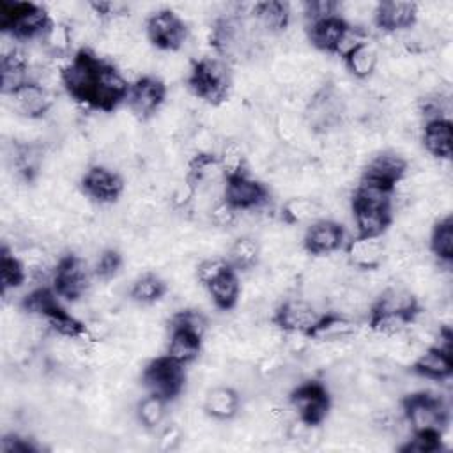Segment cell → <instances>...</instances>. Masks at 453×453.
<instances>
[{
	"instance_id": "obj_1",
	"label": "cell",
	"mask_w": 453,
	"mask_h": 453,
	"mask_svg": "<svg viewBox=\"0 0 453 453\" xmlns=\"http://www.w3.org/2000/svg\"><path fill=\"white\" fill-rule=\"evenodd\" d=\"M188 88L196 97L212 106L228 99L232 88V73L228 62L221 57H202L189 71Z\"/></svg>"
},
{
	"instance_id": "obj_2",
	"label": "cell",
	"mask_w": 453,
	"mask_h": 453,
	"mask_svg": "<svg viewBox=\"0 0 453 453\" xmlns=\"http://www.w3.org/2000/svg\"><path fill=\"white\" fill-rule=\"evenodd\" d=\"M405 419L416 434H441L448 425L449 407L441 395L435 393H412L403 400Z\"/></svg>"
},
{
	"instance_id": "obj_3",
	"label": "cell",
	"mask_w": 453,
	"mask_h": 453,
	"mask_svg": "<svg viewBox=\"0 0 453 453\" xmlns=\"http://www.w3.org/2000/svg\"><path fill=\"white\" fill-rule=\"evenodd\" d=\"M101 64L103 60L92 50H80L62 67V85L74 101L88 104Z\"/></svg>"
},
{
	"instance_id": "obj_4",
	"label": "cell",
	"mask_w": 453,
	"mask_h": 453,
	"mask_svg": "<svg viewBox=\"0 0 453 453\" xmlns=\"http://www.w3.org/2000/svg\"><path fill=\"white\" fill-rule=\"evenodd\" d=\"M143 386L149 393L172 400L184 391L186 372L184 365L170 359L168 356L152 359L142 372Z\"/></svg>"
},
{
	"instance_id": "obj_5",
	"label": "cell",
	"mask_w": 453,
	"mask_h": 453,
	"mask_svg": "<svg viewBox=\"0 0 453 453\" xmlns=\"http://www.w3.org/2000/svg\"><path fill=\"white\" fill-rule=\"evenodd\" d=\"M147 39L159 51H180L188 41V27L175 11L159 9L147 18L145 23Z\"/></svg>"
},
{
	"instance_id": "obj_6",
	"label": "cell",
	"mask_w": 453,
	"mask_h": 453,
	"mask_svg": "<svg viewBox=\"0 0 453 453\" xmlns=\"http://www.w3.org/2000/svg\"><path fill=\"white\" fill-rule=\"evenodd\" d=\"M294 414L311 425H322L331 409V395L326 384L319 380H306L297 384L288 395Z\"/></svg>"
},
{
	"instance_id": "obj_7",
	"label": "cell",
	"mask_w": 453,
	"mask_h": 453,
	"mask_svg": "<svg viewBox=\"0 0 453 453\" xmlns=\"http://www.w3.org/2000/svg\"><path fill=\"white\" fill-rule=\"evenodd\" d=\"M53 285L60 297L74 303L90 288V271L83 257L71 253L58 260L53 273Z\"/></svg>"
},
{
	"instance_id": "obj_8",
	"label": "cell",
	"mask_w": 453,
	"mask_h": 453,
	"mask_svg": "<svg viewBox=\"0 0 453 453\" xmlns=\"http://www.w3.org/2000/svg\"><path fill=\"white\" fill-rule=\"evenodd\" d=\"M129 88L131 87L122 71L103 60L97 73L94 92L87 106L101 111H113L124 99H127Z\"/></svg>"
},
{
	"instance_id": "obj_9",
	"label": "cell",
	"mask_w": 453,
	"mask_h": 453,
	"mask_svg": "<svg viewBox=\"0 0 453 453\" xmlns=\"http://www.w3.org/2000/svg\"><path fill=\"white\" fill-rule=\"evenodd\" d=\"M51 21L53 19L48 9L35 4L16 2V7L11 14V21L4 32H9L18 41H32L37 37L41 39L48 27L51 25Z\"/></svg>"
},
{
	"instance_id": "obj_10",
	"label": "cell",
	"mask_w": 453,
	"mask_h": 453,
	"mask_svg": "<svg viewBox=\"0 0 453 453\" xmlns=\"http://www.w3.org/2000/svg\"><path fill=\"white\" fill-rule=\"evenodd\" d=\"M166 94H168V90H166L165 81L149 74V76L136 80L131 85L129 94H127V106L140 120H147V119H152L159 111V108L165 103Z\"/></svg>"
},
{
	"instance_id": "obj_11",
	"label": "cell",
	"mask_w": 453,
	"mask_h": 453,
	"mask_svg": "<svg viewBox=\"0 0 453 453\" xmlns=\"http://www.w3.org/2000/svg\"><path fill=\"white\" fill-rule=\"evenodd\" d=\"M324 313L317 311L303 297H288L276 306L271 320L285 333H310Z\"/></svg>"
},
{
	"instance_id": "obj_12",
	"label": "cell",
	"mask_w": 453,
	"mask_h": 453,
	"mask_svg": "<svg viewBox=\"0 0 453 453\" xmlns=\"http://www.w3.org/2000/svg\"><path fill=\"white\" fill-rule=\"evenodd\" d=\"M223 198L237 211H255L269 203V191L257 179L241 173L225 180Z\"/></svg>"
},
{
	"instance_id": "obj_13",
	"label": "cell",
	"mask_w": 453,
	"mask_h": 453,
	"mask_svg": "<svg viewBox=\"0 0 453 453\" xmlns=\"http://www.w3.org/2000/svg\"><path fill=\"white\" fill-rule=\"evenodd\" d=\"M81 189L99 203H113L124 191V179L119 172L92 165L81 175Z\"/></svg>"
},
{
	"instance_id": "obj_14",
	"label": "cell",
	"mask_w": 453,
	"mask_h": 453,
	"mask_svg": "<svg viewBox=\"0 0 453 453\" xmlns=\"http://www.w3.org/2000/svg\"><path fill=\"white\" fill-rule=\"evenodd\" d=\"M9 97V108L12 113L27 119H41L46 113H50L55 99L53 94L48 92L42 85L35 81H28L12 94L5 96Z\"/></svg>"
},
{
	"instance_id": "obj_15",
	"label": "cell",
	"mask_w": 453,
	"mask_h": 453,
	"mask_svg": "<svg viewBox=\"0 0 453 453\" xmlns=\"http://www.w3.org/2000/svg\"><path fill=\"white\" fill-rule=\"evenodd\" d=\"M409 163L400 157L396 152L393 150H380L377 154H373L366 165H365V172H363V179L373 180L377 184H382L386 188H395V184L405 175Z\"/></svg>"
},
{
	"instance_id": "obj_16",
	"label": "cell",
	"mask_w": 453,
	"mask_h": 453,
	"mask_svg": "<svg viewBox=\"0 0 453 453\" xmlns=\"http://www.w3.org/2000/svg\"><path fill=\"white\" fill-rule=\"evenodd\" d=\"M343 242V228L333 219H319L304 234L303 246L311 255H329L340 250Z\"/></svg>"
},
{
	"instance_id": "obj_17",
	"label": "cell",
	"mask_w": 453,
	"mask_h": 453,
	"mask_svg": "<svg viewBox=\"0 0 453 453\" xmlns=\"http://www.w3.org/2000/svg\"><path fill=\"white\" fill-rule=\"evenodd\" d=\"M373 21L382 32H402L416 23L414 2H380L375 7Z\"/></svg>"
},
{
	"instance_id": "obj_18",
	"label": "cell",
	"mask_w": 453,
	"mask_h": 453,
	"mask_svg": "<svg viewBox=\"0 0 453 453\" xmlns=\"http://www.w3.org/2000/svg\"><path fill=\"white\" fill-rule=\"evenodd\" d=\"M357 333H359V326L354 319L329 311L319 319V322L313 326V329L308 333V336H310V340L326 343V342L356 338Z\"/></svg>"
},
{
	"instance_id": "obj_19",
	"label": "cell",
	"mask_w": 453,
	"mask_h": 453,
	"mask_svg": "<svg viewBox=\"0 0 453 453\" xmlns=\"http://www.w3.org/2000/svg\"><path fill=\"white\" fill-rule=\"evenodd\" d=\"M386 255V244L380 237L357 235L352 237L347 246V260L356 269H375L382 265Z\"/></svg>"
},
{
	"instance_id": "obj_20",
	"label": "cell",
	"mask_w": 453,
	"mask_h": 453,
	"mask_svg": "<svg viewBox=\"0 0 453 453\" xmlns=\"http://www.w3.org/2000/svg\"><path fill=\"white\" fill-rule=\"evenodd\" d=\"M203 411L218 421H228L241 411V396L232 386H212L205 391Z\"/></svg>"
},
{
	"instance_id": "obj_21",
	"label": "cell",
	"mask_w": 453,
	"mask_h": 453,
	"mask_svg": "<svg viewBox=\"0 0 453 453\" xmlns=\"http://www.w3.org/2000/svg\"><path fill=\"white\" fill-rule=\"evenodd\" d=\"M253 16L267 35L283 34L292 21L287 2H260L255 5Z\"/></svg>"
},
{
	"instance_id": "obj_22",
	"label": "cell",
	"mask_w": 453,
	"mask_h": 453,
	"mask_svg": "<svg viewBox=\"0 0 453 453\" xmlns=\"http://www.w3.org/2000/svg\"><path fill=\"white\" fill-rule=\"evenodd\" d=\"M421 142L425 150L435 159H449L451 157V122L437 120L423 126Z\"/></svg>"
},
{
	"instance_id": "obj_23",
	"label": "cell",
	"mask_w": 453,
	"mask_h": 453,
	"mask_svg": "<svg viewBox=\"0 0 453 453\" xmlns=\"http://www.w3.org/2000/svg\"><path fill=\"white\" fill-rule=\"evenodd\" d=\"M324 212L317 196L292 195L281 207V219L287 225H301L308 221H319Z\"/></svg>"
},
{
	"instance_id": "obj_24",
	"label": "cell",
	"mask_w": 453,
	"mask_h": 453,
	"mask_svg": "<svg viewBox=\"0 0 453 453\" xmlns=\"http://www.w3.org/2000/svg\"><path fill=\"white\" fill-rule=\"evenodd\" d=\"M414 373L430 380H444L451 375V354H444L434 347H426L412 365Z\"/></svg>"
},
{
	"instance_id": "obj_25",
	"label": "cell",
	"mask_w": 453,
	"mask_h": 453,
	"mask_svg": "<svg viewBox=\"0 0 453 453\" xmlns=\"http://www.w3.org/2000/svg\"><path fill=\"white\" fill-rule=\"evenodd\" d=\"M354 225L357 235L380 237L386 234L393 221V212L389 209H373V207H352Z\"/></svg>"
},
{
	"instance_id": "obj_26",
	"label": "cell",
	"mask_w": 453,
	"mask_h": 453,
	"mask_svg": "<svg viewBox=\"0 0 453 453\" xmlns=\"http://www.w3.org/2000/svg\"><path fill=\"white\" fill-rule=\"evenodd\" d=\"M207 292L214 303L216 308L219 310H232L239 303L241 296V280L235 274L234 269L223 273L219 278L211 281L207 285Z\"/></svg>"
},
{
	"instance_id": "obj_27",
	"label": "cell",
	"mask_w": 453,
	"mask_h": 453,
	"mask_svg": "<svg viewBox=\"0 0 453 453\" xmlns=\"http://www.w3.org/2000/svg\"><path fill=\"white\" fill-rule=\"evenodd\" d=\"M218 159L226 179L246 173L248 150L239 138H223L218 147Z\"/></svg>"
},
{
	"instance_id": "obj_28",
	"label": "cell",
	"mask_w": 453,
	"mask_h": 453,
	"mask_svg": "<svg viewBox=\"0 0 453 453\" xmlns=\"http://www.w3.org/2000/svg\"><path fill=\"white\" fill-rule=\"evenodd\" d=\"M228 264L234 271H250L260 260V244L253 235H237L228 250Z\"/></svg>"
},
{
	"instance_id": "obj_29",
	"label": "cell",
	"mask_w": 453,
	"mask_h": 453,
	"mask_svg": "<svg viewBox=\"0 0 453 453\" xmlns=\"http://www.w3.org/2000/svg\"><path fill=\"white\" fill-rule=\"evenodd\" d=\"M345 28V23L340 18H331L320 23H313L306 27V35L308 42L319 50V51H327L334 53V48L338 44V39Z\"/></svg>"
},
{
	"instance_id": "obj_30",
	"label": "cell",
	"mask_w": 453,
	"mask_h": 453,
	"mask_svg": "<svg viewBox=\"0 0 453 453\" xmlns=\"http://www.w3.org/2000/svg\"><path fill=\"white\" fill-rule=\"evenodd\" d=\"M166 290L168 285L157 273H143L133 281L129 296L136 304L149 306L165 297Z\"/></svg>"
},
{
	"instance_id": "obj_31",
	"label": "cell",
	"mask_w": 453,
	"mask_h": 453,
	"mask_svg": "<svg viewBox=\"0 0 453 453\" xmlns=\"http://www.w3.org/2000/svg\"><path fill=\"white\" fill-rule=\"evenodd\" d=\"M202 350V338L180 331V329H172L170 340L166 343V356L180 365H189L193 363Z\"/></svg>"
},
{
	"instance_id": "obj_32",
	"label": "cell",
	"mask_w": 453,
	"mask_h": 453,
	"mask_svg": "<svg viewBox=\"0 0 453 453\" xmlns=\"http://www.w3.org/2000/svg\"><path fill=\"white\" fill-rule=\"evenodd\" d=\"M391 198H393L391 188H386L382 184H377L373 180L361 177V180L354 191L352 207H373V209H389L391 211Z\"/></svg>"
},
{
	"instance_id": "obj_33",
	"label": "cell",
	"mask_w": 453,
	"mask_h": 453,
	"mask_svg": "<svg viewBox=\"0 0 453 453\" xmlns=\"http://www.w3.org/2000/svg\"><path fill=\"white\" fill-rule=\"evenodd\" d=\"M411 320H412V315L398 313V311L370 310L368 313L370 329L380 336H393L407 331Z\"/></svg>"
},
{
	"instance_id": "obj_34",
	"label": "cell",
	"mask_w": 453,
	"mask_h": 453,
	"mask_svg": "<svg viewBox=\"0 0 453 453\" xmlns=\"http://www.w3.org/2000/svg\"><path fill=\"white\" fill-rule=\"evenodd\" d=\"M42 46L46 48V51L53 57V58H62L67 55V51L71 50L73 42V30H71V23H64V21H51V25L48 27V30L44 32V35L41 37Z\"/></svg>"
},
{
	"instance_id": "obj_35",
	"label": "cell",
	"mask_w": 453,
	"mask_h": 453,
	"mask_svg": "<svg viewBox=\"0 0 453 453\" xmlns=\"http://www.w3.org/2000/svg\"><path fill=\"white\" fill-rule=\"evenodd\" d=\"M345 60V65H347V69H349V73L354 76V78H357V80H366V78H370L375 71H377V67H379V53H377V50L372 46V44H368V42H365V44H361L357 50H354L347 58H343Z\"/></svg>"
},
{
	"instance_id": "obj_36",
	"label": "cell",
	"mask_w": 453,
	"mask_h": 453,
	"mask_svg": "<svg viewBox=\"0 0 453 453\" xmlns=\"http://www.w3.org/2000/svg\"><path fill=\"white\" fill-rule=\"evenodd\" d=\"M430 250L439 262L449 264L453 258V221L449 216L437 219L430 234Z\"/></svg>"
},
{
	"instance_id": "obj_37",
	"label": "cell",
	"mask_w": 453,
	"mask_h": 453,
	"mask_svg": "<svg viewBox=\"0 0 453 453\" xmlns=\"http://www.w3.org/2000/svg\"><path fill=\"white\" fill-rule=\"evenodd\" d=\"M166 402L163 396L149 393L136 403V418L142 426L152 430L159 426L166 418Z\"/></svg>"
},
{
	"instance_id": "obj_38",
	"label": "cell",
	"mask_w": 453,
	"mask_h": 453,
	"mask_svg": "<svg viewBox=\"0 0 453 453\" xmlns=\"http://www.w3.org/2000/svg\"><path fill=\"white\" fill-rule=\"evenodd\" d=\"M0 278H2L4 296L9 290L18 288L27 278V271H25L23 264L19 262L18 257H14V251H11L9 246H5V244L2 248V258H0Z\"/></svg>"
},
{
	"instance_id": "obj_39",
	"label": "cell",
	"mask_w": 453,
	"mask_h": 453,
	"mask_svg": "<svg viewBox=\"0 0 453 453\" xmlns=\"http://www.w3.org/2000/svg\"><path fill=\"white\" fill-rule=\"evenodd\" d=\"M58 294L51 292L46 287H37L32 292H28L27 296H23L21 301V308L28 313V315H37V317H46L48 313H51L53 310L60 308L58 304Z\"/></svg>"
},
{
	"instance_id": "obj_40",
	"label": "cell",
	"mask_w": 453,
	"mask_h": 453,
	"mask_svg": "<svg viewBox=\"0 0 453 453\" xmlns=\"http://www.w3.org/2000/svg\"><path fill=\"white\" fill-rule=\"evenodd\" d=\"M170 322H172V329H180V331L191 333L202 340L209 331L207 317L203 315L202 310H196V308H184V310L173 313L170 317Z\"/></svg>"
},
{
	"instance_id": "obj_41",
	"label": "cell",
	"mask_w": 453,
	"mask_h": 453,
	"mask_svg": "<svg viewBox=\"0 0 453 453\" xmlns=\"http://www.w3.org/2000/svg\"><path fill=\"white\" fill-rule=\"evenodd\" d=\"M46 324L50 326L51 333L58 336H67V338H80L83 334V320H80L76 315L57 308L46 317Z\"/></svg>"
},
{
	"instance_id": "obj_42",
	"label": "cell",
	"mask_w": 453,
	"mask_h": 453,
	"mask_svg": "<svg viewBox=\"0 0 453 453\" xmlns=\"http://www.w3.org/2000/svg\"><path fill=\"white\" fill-rule=\"evenodd\" d=\"M301 69L283 53L269 62V78L280 88H287L297 83Z\"/></svg>"
},
{
	"instance_id": "obj_43",
	"label": "cell",
	"mask_w": 453,
	"mask_h": 453,
	"mask_svg": "<svg viewBox=\"0 0 453 453\" xmlns=\"http://www.w3.org/2000/svg\"><path fill=\"white\" fill-rule=\"evenodd\" d=\"M124 265V258L117 248H104L97 253L94 262V274L101 278L103 281L113 280L120 274V269Z\"/></svg>"
},
{
	"instance_id": "obj_44",
	"label": "cell",
	"mask_w": 453,
	"mask_h": 453,
	"mask_svg": "<svg viewBox=\"0 0 453 453\" xmlns=\"http://www.w3.org/2000/svg\"><path fill=\"white\" fill-rule=\"evenodd\" d=\"M365 42H368V34L365 28L345 25V28L338 39V44L334 48V55L347 58L354 50H357Z\"/></svg>"
},
{
	"instance_id": "obj_45",
	"label": "cell",
	"mask_w": 453,
	"mask_h": 453,
	"mask_svg": "<svg viewBox=\"0 0 453 453\" xmlns=\"http://www.w3.org/2000/svg\"><path fill=\"white\" fill-rule=\"evenodd\" d=\"M303 18L308 25L320 23L331 18H338V2L331 0H315L303 4ZM306 25V27H308Z\"/></svg>"
},
{
	"instance_id": "obj_46",
	"label": "cell",
	"mask_w": 453,
	"mask_h": 453,
	"mask_svg": "<svg viewBox=\"0 0 453 453\" xmlns=\"http://www.w3.org/2000/svg\"><path fill=\"white\" fill-rule=\"evenodd\" d=\"M230 269H232V265L228 264V260L219 258V257H209L196 264V280L203 287H207L211 281H214L216 278H219L223 273H226Z\"/></svg>"
},
{
	"instance_id": "obj_47",
	"label": "cell",
	"mask_w": 453,
	"mask_h": 453,
	"mask_svg": "<svg viewBox=\"0 0 453 453\" xmlns=\"http://www.w3.org/2000/svg\"><path fill=\"white\" fill-rule=\"evenodd\" d=\"M237 216H239V211H237L235 207H232L225 198L216 200V202L211 205L209 212H207L209 221H211L214 226L225 228V230H226V228H232V226L235 225Z\"/></svg>"
},
{
	"instance_id": "obj_48",
	"label": "cell",
	"mask_w": 453,
	"mask_h": 453,
	"mask_svg": "<svg viewBox=\"0 0 453 453\" xmlns=\"http://www.w3.org/2000/svg\"><path fill=\"white\" fill-rule=\"evenodd\" d=\"M400 449L411 451V453H435L441 449V437H439V434L412 432V437H409Z\"/></svg>"
},
{
	"instance_id": "obj_49",
	"label": "cell",
	"mask_w": 453,
	"mask_h": 453,
	"mask_svg": "<svg viewBox=\"0 0 453 453\" xmlns=\"http://www.w3.org/2000/svg\"><path fill=\"white\" fill-rule=\"evenodd\" d=\"M182 439H184L182 426L177 423H170L157 435V449L159 451H173L180 446Z\"/></svg>"
},
{
	"instance_id": "obj_50",
	"label": "cell",
	"mask_w": 453,
	"mask_h": 453,
	"mask_svg": "<svg viewBox=\"0 0 453 453\" xmlns=\"http://www.w3.org/2000/svg\"><path fill=\"white\" fill-rule=\"evenodd\" d=\"M0 451L2 453H34L37 451V448L30 441L19 437L18 434H5L0 442Z\"/></svg>"
}]
</instances>
